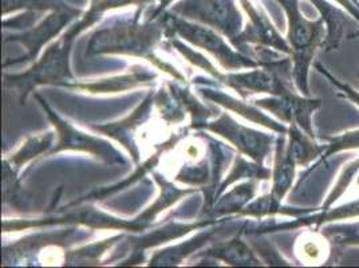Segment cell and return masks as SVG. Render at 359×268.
I'll return each mask as SVG.
<instances>
[{
  "label": "cell",
  "instance_id": "9",
  "mask_svg": "<svg viewBox=\"0 0 359 268\" xmlns=\"http://www.w3.org/2000/svg\"><path fill=\"white\" fill-rule=\"evenodd\" d=\"M322 140L326 142V149L323 156L320 157L323 161H326L331 156L344 152V150L359 149V129L346 132L334 137H322Z\"/></svg>",
  "mask_w": 359,
  "mask_h": 268
},
{
  "label": "cell",
  "instance_id": "8",
  "mask_svg": "<svg viewBox=\"0 0 359 268\" xmlns=\"http://www.w3.org/2000/svg\"><path fill=\"white\" fill-rule=\"evenodd\" d=\"M323 236L342 246H359V222L351 224L325 225Z\"/></svg>",
  "mask_w": 359,
  "mask_h": 268
},
{
  "label": "cell",
  "instance_id": "4",
  "mask_svg": "<svg viewBox=\"0 0 359 268\" xmlns=\"http://www.w3.org/2000/svg\"><path fill=\"white\" fill-rule=\"evenodd\" d=\"M297 164L290 156L287 147L285 145V137L282 135L278 142L276 149V161H275V172H273V189L272 194L280 201L285 194L290 191L292 181L295 177Z\"/></svg>",
  "mask_w": 359,
  "mask_h": 268
},
{
  "label": "cell",
  "instance_id": "10",
  "mask_svg": "<svg viewBox=\"0 0 359 268\" xmlns=\"http://www.w3.org/2000/svg\"><path fill=\"white\" fill-rule=\"evenodd\" d=\"M315 67H316V70H319L322 74L325 75V76L329 79L332 86H335L337 89L339 90V93H341L344 97H346L347 100H350L353 104L357 105L359 107V91H357L354 88H351L350 85L341 82V81L337 79L335 76H332V75L330 74L329 72H327V69H325L320 63H315Z\"/></svg>",
  "mask_w": 359,
  "mask_h": 268
},
{
  "label": "cell",
  "instance_id": "1",
  "mask_svg": "<svg viewBox=\"0 0 359 268\" xmlns=\"http://www.w3.org/2000/svg\"><path fill=\"white\" fill-rule=\"evenodd\" d=\"M288 16V39L294 60L292 76L297 88L304 95H310L309 73L315 54L325 45L327 29L320 18L316 22L307 20L300 13L298 0H279Z\"/></svg>",
  "mask_w": 359,
  "mask_h": 268
},
{
  "label": "cell",
  "instance_id": "15",
  "mask_svg": "<svg viewBox=\"0 0 359 268\" xmlns=\"http://www.w3.org/2000/svg\"><path fill=\"white\" fill-rule=\"evenodd\" d=\"M358 76H359V74H358Z\"/></svg>",
  "mask_w": 359,
  "mask_h": 268
},
{
  "label": "cell",
  "instance_id": "7",
  "mask_svg": "<svg viewBox=\"0 0 359 268\" xmlns=\"http://www.w3.org/2000/svg\"><path fill=\"white\" fill-rule=\"evenodd\" d=\"M359 172V157L357 160L348 163L344 166L341 175L338 180L335 181L332 189L330 191L327 197L325 199L323 206L319 208V210H327V209L332 208V206L346 194V191L348 189V187L353 184V181L355 180V176L358 175Z\"/></svg>",
  "mask_w": 359,
  "mask_h": 268
},
{
  "label": "cell",
  "instance_id": "12",
  "mask_svg": "<svg viewBox=\"0 0 359 268\" xmlns=\"http://www.w3.org/2000/svg\"><path fill=\"white\" fill-rule=\"evenodd\" d=\"M342 7L347 10V13H350V15L355 18L359 22V6L355 4L353 0H337Z\"/></svg>",
  "mask_w": 359,
  "mask_h": 268
},
{
  "label": "cell",
  "instance_id": "14",
  "mask_svg": "<svg viewBox=\"0 0 359 268\" xmlns=\"http://www.w3.org/2000/svg\"><path fill=\"white\" fill-rule=\"evenodd\" d=\"M353 1H354V3H355V4H358V6H359L358 0H353Z\"/></svg>",
  "mask_w": 359,
  "mask_h": 268
},
{
  "label": "cell",
  "instance_id": "6",
  "mask_svg": "<svg viewBox=\"0 0 359 268\" xmlns=\"http://www.w3.org/2000/svg\"><path fill=\"white\" fill-rule=\"evenodd\" d=\"M359 217V199L354 200L351 203H347L344 206H341L338 208H330L327 210H319L311 217H303L300 219V225H314L319 227L323 224L334 223L339 220H348V219H355Z\"/></svg>",
  "mask_w": 359,
  "mask_h": 268
},
{
  "label": "cell",
  "instance_id": "11",
  "mask_svg": "<svg viewBox=\"0 0 359 268\" xmlns=\"http://www.w3.org/2000/svg\"><path fill=\"white\" fill-rule=\"evenodd\" d=\"M303 253L307 259L316 263V262L323 260V257L326 259V255L323 256V253H327V248H326V244L320 246L318 243V240H309V243H306V246L303 248Z\"/></svg>",
  "mask_w": 359,
  "mask_h": 268
},
{
  "label": "cell",
  "instance_id": "3",
  "mask_svg": "<svg viewBox=\"0 0 359 268\" xmlns=\"http://www.w3.org/2000/svg\"><path fill=\"white\" fill-rule=\"evenodd\" d=\"M290 144L287 145V150L295 164L307 166L310 163L320 159L325 153L326 147L319 145L306 132H303L297 123H291L290 128Z\"/></svg>",
  "mask_w": 359,
  "mask_h": 268
},
{
  "label": "cell",
  "instance_id": "13",
  "mask_svg": "<svg viewBox=\"0 0 359 268\" xmlns=\"http://www.w3.org/2000/svg\"><path fill=\"white\" fill-rule=\"evenodd\" d=\"M357 36H359V30L355 31V32L351 34V35H348V38H357Z\"/></svg>",
  "mask_w": 359,
  "mask_h": 268
},
{
  "label": "cell",
  "instance_id": "5",
  "mask_svg": "<svg viewBox=\"0 0 359 268\" xmlns=\"http://www.w3.org/2000/svg\"><path fill=\"white\" fill-rule=\"evenodd\" d=\"M311 3L318 8L320 13L322 19L326 23L327 29V35L325 41V47L326 50H332L337 48L339 42L342 41L344 36V30L347 25V19L342 11L331 6L326 0H311Z\"/></svg>",
  "mask_w": 359,
  "mask_h": 268
},
{
  "label": "cell",
  "instance_id": "2",
  "mask_svg": "<svg viewBox=\"0 0 359 268\" xmlns=\"http://www.w3.org/2000/svg\"><path fill=\"white\" fill-rule=\"evenodd\" d=\"M266 107L280 119L290 123H297L303 132L315 138L313 129V114L315 110L320 107L322 101L316 98H303L291 91L283 95H278V98L263 100L259 104Z\"/></svg>",
  "mask_w": 359,
  "mask_h": 268
}]
</instances>
